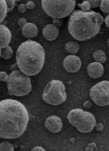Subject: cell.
Segmentation results:
<instances>
[{"label":"cell","instance_id":"obj_8","mask_svg":"<svg viewBox=\"0 0 109 151\" xmlns=\"http://www.w3.org/2000/svg\"><path fill=\"white\" fill-rule=\"evenodd\" d=\"M90 95L93 102L99 106L109 105V81H102L90 89Z\"/></svg>","mask_w":109,"mask_h":151},{"label":"cell","instance_id":"obj_9","mask_svg":"<svg viewBox=\"0 0 109 151\" xmlns=\"http://www.w3.org/2000/svg\"><path fill=\"white\" fill-rule=\"evenodd\" d=\"M81 61L78 56L70 55L67 56L64 60V67L68 72L74 73L80 70L81 67Z\"/></svg>","mask_w":109,"mask_h":151},{"label":"cell","instance_id":"obj_19","mask_svg":"<svg viewBox=\"0 0 109 151\" xmlns=\"http://www.w3.org/2000/svg\"><path fill=\"white\" fill-rule=\"evenodd\" d=\"M0 151H14V147L8 141H4L0 143Z\"/></svg>","mask_w":109,"mask_h":151},{"label":"cell","instance_id":"obj_32","mask_svg":"<svg viewBox=\"0 0 109 151\" xmlns=\"http://www.w3.org/2000/svg\"><path fill=\"white\" fill-rule=\"evenodd\" d=\"M32 151H46V150L45 149H43L42 147L37 146L35 147H34L33 149L32 150Z\"/></svg>","mask_w":109,"mask_h":151},{"label":"cell","instance_id":"obj_17","mask_svg":"<svg viewBox=\"0 0 109 151\" xmlns=\"http://www.w3.org/2000/svg\"><path fill=\"white\" fill-rule=\"evenodd\" d=\"M7 13V7L5 0H0V24L4 20Z\"/></svg>","mask_w":109,"mask_h":151},{"label":"cell","instance_id":"obj_14","mask_svg":"<svg viewBox=\"0 0 109 151\" xmlns=\"http://www.w3.org/2000/svg\"><path fill=\"white\" fill-rule=\"evenodd\" d=\"M37 27L33 23H27L22 28V35L27 38V39H32L37 35Z\"/></svg>","mask_w":109,"mask_h":151},{"label":"cell","instance_id":"obj_27","mask_svg":"<svg viewBox=\"0 0 109 151\" xmlns=\"http://www.w3.org/2000/svg\"><path fill=\"white\" fill-rule=\"evenodd\" d=\"M35 4H34L33 1H28L26 5V9H33L35 8Z\"/></svg>","mask_w":109,"mask_h":151},{"label":"cell","instance_id":"obj_25","mask_svg":"<svg viewBox=\"0 0 109 151\" xmlns=\"http://www.w3.org/2000/svg\"><path fill=\"white\" fill-rule=\"evenodd\" d=\"M26 5L24 4H20L18 6V11L20 13H24L26 11Z\"/></svg>","mask_w":109,"mask_h":151},{"label":"cell","instance_id":"obj_21","mask_svg":"<svg viewBox=\"0 0 109 151\" xmlns=\"http://www.w3.org/2000/svg\"><path fill=\"white\" fill-rule=\"evenodd\" d=\"M78 6H79L80 8H81V9H82L81 11H90V8H91L88 1H84L82 4H78Z\"/></svg>","mask_w":109,"mask_h":151},{"label":"cell","instance_id":"obj_34","mask_svg":"<svg viewBox=\"0 0 109 151\" xmlns=\"http://www.w3.org/2000/svg\"><path fill=\"white\" fill-rule=\"evenodd\" d=\"M105 23L106 24V26H107V27H109V16H107L106 17L105 19Z\"/></svg>","mask_w":109,"mask_h":151},{"label":"cell","instance_id":"obj_15","mask_svg":"<svg viewBox=\"0 0 109 151\" xmlns=\"http://www.w3.org/2000/svg\"><path fill=\"white\" fill-rule=\"evenodd\" d=\"M66 51L71 54H75L79 50V45L74 41L68 42L65 46Z\"/></svg>","mask_w":109,"mask_h":151},{"label":"cell","instance_id":"obj_3","mask_svg":"<svg viewBox=\"0 0 109 151\" xmlns=\"http://www.w3.org/2000/svg\"><path fill=\"white\" fill-rule=\"evenodd\" d=\"M17 64L19 70L26 76L39 74L45 61L44 48L39 43L28 40L22 43L16 53Z\"/></svg>","mask_w":109,"mask_h":151},{"label":"cell","instance_id":"obj_33","mask_svg":"<svg viewBox=\"0 0 109 151\" xmlns=\"http://www.w3.org/2000/svg\"><path fill=\"white\" fill-rule=\"evenodd\" d=\"M18 67L17 64V63H14V64H13L12 65H11V72H13L14 70H18Z\"/></svg>","mask_w":109,"mask_h":151},{"label":"cell","instance_id":"obj_31","mask_svg":"<svg viewBox=\"0 0 109 151\" xmlns=\"http://www.w3.org/2000/svg\"><path fill=\"white\" fill-rule=\"evenodd\" d=\"M94 128H95L96 130L101 131L103 130V124H101V123H99L97 124H95Z\"/></svg>","mask_w":109,"mask_h":151},{"label":"cell","instance_id":"obj_18","mask_svg":"<svg viewBox=\"0 0 109 151\" xmlns=\"http://www.w3.org/2000/svg\"><path fill=\"white\" fill-rule=\"evenodd\" d=\"M13 54V51L11 46H7L3 48L1 51V57L4 59H9L12 58Z\"/></svg>","mask_w":109,"mask_h":151},{"label":"cell","instance_id":"obj_2","mask_svg":"<svg viewBox=\"0 0 109 151\" xmlns=\"http://www.w3.org/2000/svg\"><path fill=\"white\" fill-rule=\"evenodd\" d=\"M103 22V17L99 12L77 10L69 17L68 31L75 40L84 41L99 33Z\"/></svg>","mask_w":109,"mask_h":151},{"label":"cell","instance_id":"obj_29","mask_svg":"<svg viewBox=\"0 0 109 151\" xmlns=\"http://www.w3.org/2000/svg\"><path fill=\"white\" fill-rule=\"evenodd\" d=\"M8 74L6 73L5 72H0V81H4L5 80L6 76Z\"/></svg>","mask_w":109,"mask_h":151},{"label":"cell","instance_id":"obj_6","mask_svg":"<svg viewBox=\"0 0 109 151\" xmlns=\"http://www.w3.org/2000/svg\"><path fill=\"white\" fill-rule=\"evenodd\" d=\"M10 80L7 82V89L10 95L23 96L32 91L30 78L20 70H17L9 75Z\"/></svg>","mask_w":109,"mask_h":151},{"label":"cell","instance_id":"obj_13","mask_svg":"<svg viewBox=\"0 0 109 151\" xmlns=\"http://www.w3.org/2000/svg\"><path fill=\"white\" fill-rule=\"evenodd\" d=\"M43 35L46 40L52 41L57 39L59 35V30L58 27L53 24H48L43 28Z\"/></svg>","mask_w":109,"mask_h":151},{"label":"cell","instance_id":"obj_23","mask_svg":"<svg viewBox=\"0 0 109 151\" xmlns=\"http://www.w3.org/2000/svg\"><path fill=\"white\" fill-rule=\"evenodd\" d=\"M88 2L89 3V4L90 5V7L95 8L100 5L101 1H99V0H89Z\"/></svg>","mask_w":109,"mask_h":151},{"label":"cell","instance_id":"obj_28","mask_svg":"<svg viewBox=\"0 0 109 151\" xmlns=\"http://www.w3.org/2000/svg\"><path fill=\"white\" fill-rule=\"evenodd\" d=\"M96 145L95 143H91L89 144L88 146L86 147V151H93V148H95Z\"/></svg>","mask_w":109,"mask_h":151},{"label":"cell","instance_id":"obj_12","mask_svg":"<svg viewBox=\"0 0 109 151\" xmlns=\"http://www.w3.org/2000/svg\"><path fill=\"white\" fill-rule=\"evenodd\" d=\"M11 40V33L9 28L0 24V48L3 49L9 46Z\"/></svg>","mask_w":109,"mask_h":151},{"label":"cell","instance_id":"obj_1","mask_svg":"<svg viewBox=\"0 0 109 151\" xmlns=\"http://www.w3.org/2000/svg\"><path fill=\"white\" fill-rule=\"evenodd\" d=\"M29 119L26 108L19 101L11 99L0 101V137L12 139L20 137Z\"/></svg>","mask_w":109,"mask_h":151},{"label":"cell","instance_id":"obj_26","mask_svg":"<svg viewBox=\"0 0 109 151\" xmlns=\"http://www.w3.org/2000/svg\"><path fill=\"white\" fill-rule=\"evenodd\" d=\"M27 22V20L26 18H20L18 20V25L20 27H23L25 24H26Z\"/></svg>","mask_w":109,"mask_h":151},{"label":"cell","instance_id":"obj_4","mask_svg":"<svg viewBox=\"0 0 109 151\" xmlns=\"http://www.w3.org/2000/svg\"><path fill=\"white\" fill-rule=\"evenodd\" d=\"M41 5L43 9L49 17L52 18L61 19L68 17L73 12L76 1L43 0Z\"/></svg>","mask_w":109,"mask_h":151},{"label":"cell","instance_id":"obj_5","mask_svg":"<svg viewBox=\"0 0 109 151\" xmlns=\"http://www.w3.org/2000/svg\"><path fill=\"white\" fill-rule=\"evenodd\" d=\"M67 119L69 123L82 133H89L92 132L96 124L94 115L82 109L71 110L68 113Z\"/></svg>","mask_w":109,"mask_h":151},{"label":"cell","instance_id":"obj_10","mask_svg":"<svg viewBox=\"0 0 109 151\" xmlns=\"http://www.w3.org/2000/svg\"><path fill=\"white\" fill-rule=\"evenodd\" d=\"M45 127L52 133H58L63 127V122L61 118L58 116L52 115L46 119Z\"/></svg>","mask_w":109,"mask_h":151},{"label":"cell","instance_id":"obj_24","mask_svg":"<svg viewBox=\"0 0 109 151\" xmlns=\"http://www.w3.org/2000/svg\"><path fill=\"white\" fill-rule=\"evenodd\" d=\"M52 22L53 25L56 27H60L62 24V20L60 21V19L58 18H52Z\"/></svg>","mask_w":109,"mask_h":151},{"label":"cell","instance_id":"obj_11","mask_svg":"<svg viewBox=\"0 0 109 151\" xmlns=\"http://www.w3.org/2000/svg\"><path fill=\"white\" fill-rule=\"evenodd\" d=\"M87 72L92 78H99L104 73V67L102 64L97 62L90 63L87 68Z\"/></svg>","mask_w":109,"mask_h":151},{"label":"cell","instance_id":"obj_35","mask_svg":"<svg viewBox=\"0 0 109 151\" xmlns=\"http://www.w3.org/2000/svg\"><path fill=\"white\" fill-rule=\"evenodd\" d=\"M1 49L0 48V57H1Z\"/></svg>","mask_w":109,"mask_h":151},{"label":"cell","instance_id":"obj_22","mask_svg":"<svg viewBox=\"0 0 109 151\" xmlns=\"http://www.w3.org/2000/svg\"><path fill=\"white\" fill-rule=\"evenodd\" d=\"M6 1V4H7V12H11L14 7L15 1H14V0H7V1Z\"/></svg>","mask_w":109,"mask_h":151},{"label":"cell","instance_id":"obj_16","mask_svg":"<svg viewBox=\"0 0 109 151\" xmlns=\"http://www.w3.org/2000/svg\"><path fill=\"white\" fill-rule=\"evenodd\" d=\"M93 58H94L96 62L99 63H104L107 61V57H106L105 53L103 52L102 50H97L93 53Z\"/></svg>","mask_w":109,"mask_h":151},{"label":"cell","instance_id":"obj_30","mask_svg":"<svg viewBox=\"0 0 109 151\" xmlns=\"http://www.w3.org/2000/svg\"><path fill=\"white\" fill-rule=\"evenodd\" d=\"M83 106H84V107L86 109H90V108H91L92 104L91 102L86 101L84 103Z\"/></svg>","mask_w":109,"mask_h":151},{"label":"cell","instance_id":"obj_20","mask_svg":"<svg viewBox=\"0 0 109 151\" xmlns=\"http://www.w3.org/2000/svg\"><path fill=\"white\" fill-rule=\"evenodd\" d=\"M99 7H100L101 10L103 12H105V13H108L109 12V1H107V0H103V1H101Z\"/></svg>","mask_w":109,"mask_h":151},{"label":"cell","instance_id":"obj_7","mask_svg":"<svg viewBox=\"0 0 109 151\" xmlns=\"http://www.w3.org/2000/svg\"><path fill=\"white\" fill-rule=\"evenodd\" d=\"M43 99L45 102L53 106L64 103L67 99V94L63 82L56 80L50 81L43 91Z\"/></svg>","mask_w":109,"mask_h":151}]
</instances>
